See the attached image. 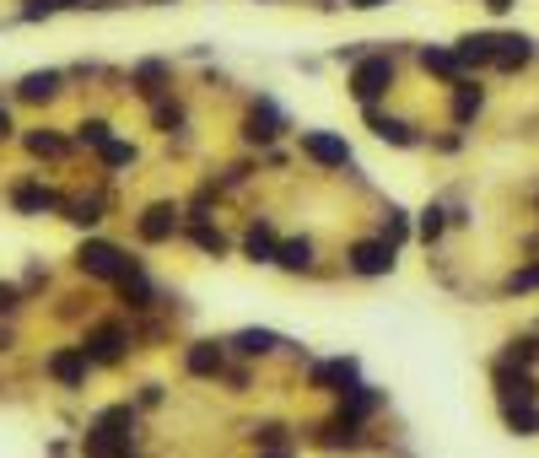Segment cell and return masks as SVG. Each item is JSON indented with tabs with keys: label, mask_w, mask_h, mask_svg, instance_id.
I'll use <instances>...</instances> for the list:
<instances>
[{
	"label": "cell",
	"mask_w": 539,
	"mask_h": 458,
	"mask_svg": "<svg viewBox=\"0 0 539 458\" xmlns=\"http://www.w3.org/2000/svg\"><path fill=\"white\" fill-rule=\"evenodd\" d=\"M130 426H135V410H130V405L103 410L98 426L87 432V458H124L130 453Z\"/></svg>",
	"instance_id": "obj_1"
},
{
	"label": "cell",
	"mask_w": 539,
	"mask_h": 458,
	"mask_svg": "<svg viewBox=\"0 0 539 458\" xmlns=\"http://www.w3.org/2000/svg\"><path fill=\"white\" fill-rule=\"evenodd\" d=\"M76 259H82V270H87V275H98V281H119V286H124V281L135 275V264H130L113 243H82V253H76Z\"/></svg>",
	"instance_id": "obj_2"
},
{
	"label": "cell",
	"mask_w": 539,
	"mask_h": 458,
	"mask_svg": "<svg viewBox=\"0 0 539 458\" xmlns=\"http://www.w3.org/2000/svg\"><path fill=\"white\" fill-rule=\"evenodd\" d=\"M389 81H394L389 54H367V60H356V71H351V92H356V103H372L378 92H389Z\"/></svg>",
	"instance_id": "obj_3"
},
{
	"label": "cell",
	"mask_w": 539,
	"mask_h": 458,
	"mask_svg": "<svg viewBox=\"0 0 539 458\" xmlns=\"http://www.w3.org/2000/svg\"><path fill=\"white\" fill-rule=\"evenodd\" d=\"M303 151H308L319 167H345V162H351V146H345L340 135H329V129H303Z\"/></svg>",
	"instance_id": "obj_4"
},
{
	"label": "cell",
	"mask_w": 539,
	"mask_h": 458,
	"mask_svg": "<svg viewBox=\"0 0 539 458\" xmlns=\"http://www.w3.org/2000/svg\"><path fill=\"white\" fill-rule=\"evenodd\" d=\"M351 270H356V275H389V270H394V243H383V237L356 243V248H351Z\"/></svg>",
	"instance_id": "obj_5"
},
{
	"label": "cell",
	"mask_w": 539,
	"mask_h": 458,
	"mask_svg": "<svg viewBox=\"0 0 539 458\" xmlns=\"http://www.w3.org/2000/svg\"><path fill=\"white\" fill-rule=\"evenodd\" d=\"M351 383H356V361H351V356H340V361H319V367H313V388L351 394Z\"/></svg>",
	"instance_id": "obj_6"
},
{
	"label": "cell",
	"mask_w": 539,
	"mask_h": 458,
	"mask_svg": "<svg viewBox=\"0 0 539 458\" xmlns=\"http://www.w3.org/2000/svg\"><path fill=\"white\" fill-rule=\"evenodd\" d=\"M87 361H92V356H87L82 345H71V350H54V356H49V372H54L65 388H76V383L87 377Z\"/></svg>",
	"instance_id": "obj_7"
},
{
	"label": "cell",
	"mask_w": 539,
	"mask_h": 458,
	"mask_svg": "<svg viewBox=\"0 0 539 458\" xmlns=\"http://www.w3.org/2000/svg\"><path fill=\"white\" fill-rule=\"evenodd\" d=\"M92 361H119L124 356V329H113V324H103V329H92L87 335V345H82Z\"/></svg>",
	"instance_id": "obj_8"
},
{
	"label": "cell",
	"mask_w": 539,
	"mask_h": 458,
	"mask_svg": "<svg viewBox=\"0 0 539 458\" xmlns=\"http://www.w3.org/2000/svg\"><path fill=\"white\" fill-rule=\"evenodd\" d=\"M184 367H189L195 377H216V372H221V345H216V340H195V345H189V356H184Z\"/></svg>",
	"instance_id": "obj_9"
},
{
	"label": "cell",
	"mask_w": 539,
	"mask_h": 458,
	"mask_svg": "<svg viewBox=\"0 0 539 458\" xmlns=\"http://www.w3.org/2000/svg\"><path fill=\"white\" fill-rule=\"evenodd\" d=\"M173 227H178V211H173V205H151V211L140 216V237H146V243L173 237Z\"/></svg>",
	"instance_id": "obj_10"
},
{
	"label": "cell",
	"mask_w": 539,
	"mask_h": 458,
	"mask_svg": "<svg viewBox=\"0 0 539 458\" xmlns=\"http://www.w3.org/2000/svg\"><path fill=\"white\" fill-rule=\"evenodd\" d=\"M421 65H427L431 76H442V81H458V71H464L458 49H421Z\"/></svg>",
	"instance_id": "obj_11"
},
{
	"label": "cell",
	"mask_w": 539,
	"mask_h": 458,
	"mask_svg": "<svg viewBox=\"0 0 539 458\" xmlns=\"http://www.w3.org/2000/svg\"><path fill=\"white\" fill-rule=\"evenodd\" d=\"M458 60H464V65H486V60H496V38H491V33H469V38H458Z\"/></svg>",
	"instance_id": "obj_12"
},
{
	"label": "cell",
	"mask_w": 539,
	"mask_h": 458,
	"mask_svg": "<svg viewBox=\"0 0 539 458\" xmlns=\"http://www.w3.org/2000/svg\"><path fill=\"white\" fill-rule=\"evenodd\" d=\"M60 92V71H33V76H22V98L27 103H49Z\"/></svg>",
	"instance_id": "obj_13"
},
{
	"label": "cell",
	"mask_w": 539,
	"mask_h": 458,
	"mask_svg": "<svg viewBox=\"0 0 539 458\" xmlns=\"http://www.w3.org/2000/svg\"><path fill=\"white\" fill-rule=\"evenodd\" d=\"M243 248H248V259H259V264H275V253H281L275 232L265 227V222H259V227L248 232V237H243Z\"/></svg>",
	"instance_id": "obj_14"
},
{
	"label": "cell",
	"mask_w": 539,
	"mask_h": 458,
	"mask_svg": "<svg viewBox=\"0 0 539 458\" xmlns=\"http://www.w3.org/2000/svg\"><path fill=\"white\" fill-rule=\"evenodd\" d=\"M529 54H534V49H529V38H524V33H507V38H496V65H502V71L524 65Z\"/></svg>",
	"instance_id": "obj_15"
},
{
	"label": "cell",
	"mask_w": 539,
	"mask_h": 458,
	"mask_svg": "<svg viewBox=\"0 0 539 458\" xmlns=\"http://www.w3.org/2000/svg\"><path fill=\"white\" fill-rule=\"evenodd\" d=\"M11 200H16V211H27V216H33V211H54V205H60V200H54V189H43V184H22Z\"/></svg>",
	"instance_id": "obj_16"
},
{
	"label": "cell",
	"mask_w": 539,
	"mask_h": 458,
	"mask_svg": "<svg viewBox=\"0 0 539 458\" xmlns=\"http://www.w3.org/2000/svg\"><path fill=\"white\" fill-rule=\"evenodd\" d=\"M275 264H286V270H308V264H313V243H308V237H292V243H281Z\"/></svg>",
	"instance_id": "obj_17"
},
{
	"label": "cell",
	"mask_w": 539,
	"mask_h": 458,
	"mask_svg": "<svg viewBox=\"0 0 539 458\" xmlns=\"http://www.w3.org/2000/svg\"><path fill=\"white\" fill-rule=\"evenodd\" d=\"M275 129H281V114L265 103V109L248 114V129H243V135H248V140H275Z\"/></svg>",
	"instance_id": "obj_18"
},
{
	"label": "cell",
	"mask_w": 539,
	"mask_h": 458,
	"mask_svg": "<svg viewBox=\"0 0 539 458\" xmlns=\"http://www.w3.org/2000/svg\"><path fill=\"white\" fill-rule=\"evenodd\" d=\"M367 119H372V129H378V140H394V146H410V140H416L405 119H383V114H367Z\"/></svg>",
	"instance_id": "obj_19"
},
{
	"label": "cell",
	"mask_w": 539,
	"mask_h": 458,
	"mask_svg": "<svg viewBox=\"0 0 539 458\" xmlns=\"http://www.w3.org/2000/svg\"><path fill=\"white\" fill-rule=\"evenodd\" d=\"M232 345H237L243 356H265V350H275V345H281V340H275L270 329H243V335H237V340H232Z\"/></svg>",
	"instance_id": "obj_20"
},
{
	"label": "cell",
	"mask_w": 539,
	"mask_h": 458,
	"mask_svg": "<svg viewBox=\"0 0 539 458\" xmlns=\"http://www.w3.org/2000/svg\"><path fill=\"white\" fill-rule=\"evenodd\" d=\"M507 426H513V432H524V437H534V432H539V410L529 405V399H524V405H507Z\"/></svg>",
	"instance_id": "obj_21"
},
{
	"label": "cell",
	"mask_w": 539,
	"mask_h": 458,
	"mask_svg": "<svg viewBox=\"0 0 539 458\" xmlns=\"http://www.w3.org/2000/svg\"><path fill=\"white\" fill-rule=\"evenodd\" d=\"M480 114V87H464L458 81V92H453V119L464 124V119H475Z\"/></svg>",
	"instance_id": "obj_22"
},
{
	"label": "cell",
	"mask_w": 539,
	"mask_h": 458,
	"mask_svg": "<svg viewBox=\"0 0 539 458\" xmlns=\"http://www.w3.org/2000/svg\"><path fill=\"white\" fill-rule=\"evenodd\" d=\"M135 92H140V98H157V92H162V65H157V60H146V65L135 71Z\"/></svg>",
	"instance_id": "obj_23"
},
{
	"label": "cell",
	"mask_w": 539,
	"mask_h": 458,
	"mask_svg": "<svg viewBox=\"0 0 539 458\" xmlns=\"http://www.w3.org/2000/svg\"><path fill=\"white\" fill-rule=\"evenodd\" d=\"M372 405H378V394H372V388H361V383H356V388H351V394H345V421H361V415H367V410H372Z\"/></svg>",
	"instance_id": "obj_24"
},
{
	"label": "cell",
	"mask_w": 539,
	"mask_h": 458,
	"mask_svg": "<svg viewBox=\"0 0 539 458\" xmlns=\"http://www.w3.org/2000/svg\"><path fill=\"white\" fill-rule=\"evenodd\" d=\"M27 151H33V157H60V151H65V140L43 129V135H27Z\"/></svg>",
	"instance_id": "obj_25"
},
{
	"label": "cell",
	"mask_w": 539,
	"mask_h": 458,
	"mask_svg": "<svg viewBox=\"0 0 539 458\" xmlns=\"http://www.w3.org/2000/svg\"><path fill=\"white\" fill-rule=\"evenodd\" d=\"M65 5H82V0H27V22H38V16H54V11H65Z\"/></svg>",
	"instance_id": "obj_26"
},
{
	"label": "cell",
	"mask_w": 539,
	"mask_h": 458,
	"mask_svg": "<svg viewBox=\"0 0 539 458\" xmlns=\"http://www.w3.org/2000/svg\"><path fill=\"white\" fill-rule=\"evenodd\" d=\"M82 140H87V146H98V151H103L108 140H113V135H108V119H87V124H82Z\"/></svg>",
	"instance_id": "obj_27"
},
{
	"label": "cell",
	"mask_w": 539,
	"mask_h": 458,
	"mask_svg": "<svg viewBox=\"0 0 539 458\" xmlns=\"http://www.w3.org/2000/svg\"><path fill=\"white\" fill-rule=\"evenodd\" d=\"M103 162H108V167H130V162H135V151H130L124 140H108V146H103Z\"/></svg>",
	"instance_id": "obj_28"
},
{
	"label": "cell",
	"mask_w": 539,
	"mask_h": 458,
	"mask_svg": "<svg viewBox=\"0 0 539 458\" xmlns=\"http://www.w3.org/2000/svg\"><path fill=\"white\" fill-rule=\"evenodd\" d=\"M184 124V109L178 103H157V129H178Z\"/></svg>",
	"instance_id": "obj_29"
},
{
	"label": "cell",
	"mask_w": 539,
	"mask_h": 458,
	"mask_svg": "<svg viewBox=\"0 0 539 458\" xmlns=\"http://www.w3.org/2000/svg\"><path fill=\"white\" fill-rule=\"evenodd\" d=\"M195 243H200L206 253H221V248H226V237H221V232H211V227H195Z\"/></svg>",
	"instance_id": "obj_30"
},
{
	"label": "cell",
	"mask_w": 539,
	"mask_h": 458,
	"mask_svg": "<svg viewBox=\"0 0 539 458\" xmlns=\"http://www.w3.org/2000/svg\"><path fill=\"white\" fill-rule=\"evenodd\" d=\"M534 286H539V264L534 270H518V275L507 281V291H534Z\"/></svg>",
	"instance_id": "obj_31"
},
{
	"label": "cell",
	"mask_w": 539,
	"mask_h": 458,
	"mask_svg": "<svg viewBox=\"0 0 539 458\" xmlns=\"http://www.w3.org/2000/svg\"><path fill=\"white\" fill-rule=\"evenodd\" d=\"M71 222H82V227H98V205H92V200L71 205Z\"/></svg>",
	"instance_id": "obj_32"
},
{
	"label": "cell",
	"mask_w": 539,
	"mask_h": 458,
	"mask_svg": "<svg viewBox=\"0 0 539 458\" xmlns=\"http://www.w3.org/2000/svg\"><path fill=\"white\" fill-rule=\"evenodd\" d=\"M405 211H389V232H383V243H399V237H405Z\"/></svg>",
	"instance_id": "obj_33"
},
{
	"label": "cell",
	"mask_w": 539,
	"mask_h": 458,
	"mask_svg": "<svg viewBox=\"0 0 539 458\" xmlns=\"http://www.w3.org/2000/svg\"><path fill=\"white\" fill-rule=\"evenodd\" d=\"M437 232H442V211H437V205H431L427 216H421V237H427V243H431V237H437Z\"/></svg>",
	"instance_id": "obj_34"
},
{
	"label": "cell",
	"mask_w": 539,
	"mask_h": 458,
	"mask_svg": "<svg viewBox=\"0 0 539 458\" xmlns=\"http://www.w3.org/2000/svg\"><path fill=\"white\" fill-rule=\"evenodd\" d=\"M281 432H286V426H275V421H265V426H259V443H281Z\"/></svg>",
	"instance_id": "obj_35"
},
{
	"label": "cell",
	"mask_w": 539,
	"mask_h": 458,
	"mask_svg": "<svg viewBox=\"0 0 539 458\" xmlns=\"http://www.w3.org/2000/svg\"><path fill=\"white\" fill-rule=\"evenodd\" d=\"M16 308V286H0V313H11Z\"/></svg>",
	"instance_id": "obj_36"
},
{
	"label": "cell",
	"mask_w": 539,
	"mask_h": 458,
	"mask_svg": "<svg viewBox=\"0 0 539 458\" xmlns=\"http://www.w3.org/2000/svg\"><path fill=\"white\" fill-rule=\"evenodd\" d=\"M486 5H491V11H507V5H518V0H486Z\"/></svg>",
	"instance_id": "obj_37"
},
{
	"label": "cell",
	"mask_w": 539,
	"mask_h": 458,
	"mask_svg": "<svg viewBox=\"0 0 539 458\" xmlns=\"http://www.w3.org/2000/svg\"><path fill=\"white\" fill-rule=\"evenodd\" d=\"M351 5H356V11H372V5H383V0H351Z\"/></svg>",
	"instance_id": "obj_38"
},
{
	"label": "cell",
	"mask_w": 539,
	"mask_h": 458,
	"mask_svg": "<svg viewBox=\"0 0 539 458\" xmlns=\"http://www.w3.org/2000/svg\"><path fill=\"white\" fill-rule=\"evenodd\" d=\"M5 129H11V119H5V109H0V135H5Z\"/></svg>",
	"instance_id": "obj_39"
},
{
	"label": "cell",
	"mask_w": 539,
	"mask_h": 458,
	"mask_svg": "<svg viewBox=\"0 0 539 458\" xmlns=\"http://www.w3.org/2000/svg\"><path fill=\"white\" fill-rule=\"evenodd\" d=\"M5 345H11V335H5V329H0V350H5Z\"/></svg>",
	"instance_id": "obj_40"
},
{
	"label": "cell",
	"mask_w": 539,
	"mask_h": 458,
	"mask_svg": "<svg viewBox=\"0 0 539 458\" xmlns=\"http://www.w3.org/2000/svg\"><path fill=\"white\" fill-rule=\"evenodd\" d=\"M270 458H292V453H270Z\"/></svg>",
	"instance_id": "obj_41"
}]
</instances>
